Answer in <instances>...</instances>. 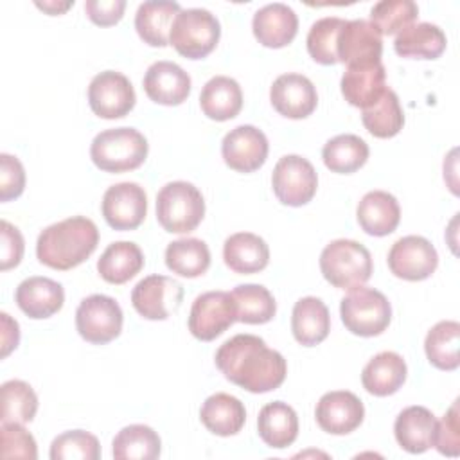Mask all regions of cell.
I'll return each mask as SVG.
<instances>
[{
    "label": "cell",
    "instance_id": "1",
    "mask_svg": "<svg viewBox=\"0 0 460 460\" xmlns=\"http://www.w3.org/2000/svg\"><path fill=\"white\" fill-rule=\"evenodd\" d=\"M214 361L230 383L252 394L279 388L288 374L284 356L255 334H235L226 340L217 349Z\"/></svg>",
    "mask_w": 460,
    "mask_h": 460
},
{
    "label": "cell",
    "instance_id": "2",
    "mask_svg": "<svg viewBox=\"0 0 460 460\" xmlns=\"http://www.w3.org/2000/svg\"><path fill=\"white\" fill-rule=\"evenodd\" d=\"M99 230L84 216H72L41 230L36 241V257L41 264L66 271L84 262L97 248Z\"/></svg>",
    "mask_w": 460,
    "mask_h": 460
},
{
    "label": "cell",
    "instance_id": "3",
    "mask_svg": "<svg viewBox=\"0 0 460 460\" xmlns=\"http://www.w3.org/2000/svg\"><path fill=\"white\" fill-rule=\"evenodd\" d=\"M147 140L135 128H111L95 135L90 158L104 172H126L140 167L147 158Z\"/></svg>",
    "mask_w": 460,
    "mask_h": 460
},
{
    "label": "cell",
    "instance_id": "4",
    "mask_svg": "<svg viewBox=\"0 0 460 460\" xmlns=\"http://www.w3.org/2000/svg\"><path fill=\"white\" fill-rule=\"evenodd\" d=\"M320 270L323 279L340 289L363 286L372 277V255L358 241H331L320 253Z\"/></svg>",
    "mask_w": 460,
    "mask_h": 460
},
{
    "label": "cell",
    "instance_id": "5",
    "mask_svg": "<svg viewBox=\"0 0 460 460\" xmlns=\"http://www.w3.org/2000/svg\"><path fill=\"white\" fill-rule=\"evenodd\" d=\"M205 216V199L198 187L178 180L165 183L156 194V219L165 232L189 234Z\"/></svg>",
    "mask_w": 460,
    "mask_h": 460
},
{
    "label": "cell",
    "instance_id": "6",
    "mask_svg": "<svg viewBox=\"0 0 460 460\" xmlns=\"http://www.w3.org/2000/svg\"><path fill=\"white\" fill-rule=\"evenodd\" d=\"M340 316L347 331L356 336L372 338L379 336L390 325L392 305L381 291L358 286L341 298Z\"/></svg>",
    "mask_w": 460,
    "mask_h": 460
},
{
    "label": "cell",
    "instance_id": "7",
    "mask_svg": "<svg viewBox=\"0 0 460 460\" xmlns=\"http://www.w3.org/2000/svg\"><path fill=\"white\" fill-rule=\"evenodd\" d=\"M221 36L217 18L201 7L181 9L171 27L169 43L178 54L189 59H201L208 56Z\"/></svg>",
    "mask_w": 460,
    "mask_h": 460
},
{
    "label": "cell",
    "instance_id": "8",
    "mask_svg": "<svg viewBox=\"0 0 460 460\" xmlns=\"http://www.w3.org/2000/svg\"><path fill=\"white\" fill-rule=\"evenodd\" d=\"M122 309L108 295H90L83 298L75 311V329L83 340L93 345H104L115 340L122 331Z\"/></svg>",
    "mask_w": 460,
    "mask_h": 460
},
{
    "label": "cell",
    "instance_id": "9",
    "mask_svg": "<svg viewBox=\"0 0 460 460\" xmlns=\"http://www.w3.org/2000/svg\"><path fill=\"white\" fill-rule=\"evenodd\" d=\"M271 187L280 203L288 207H302L316 194L318 174L307 158L300 155H286L273 167Z\"/></svg>",
    "mask_w": 460,
    "mask_h": 460
},
{
    "label": "cell",
    "instance_id": "10",
    "mask_svg": "<svg viewBox=\"0 0 460 460\" xmlns=\"http://www.w3.org/2000/svg\"><path fill=\"white\" fill-rule=\"evenodd\" d=\"M237 322V307L230 293L207 291L194 298L189 314V331L201 341H212Z\"/></svg>",
    "mask_w": 460,
    "mask_h": 460
},
{
    "label": "cell",
    "instance_id": "11",
    "mask_svg": "<svg viewBox=\"0 0 460 460\" xmlns=\"http://www.w3.org/2000/svg\"><path fill=\"white\" fill-rule=\"evenodd\" d=\"M183 300V286L165 275H149L137 282L131 291L135 311L146 320H167Z\"/></svg>",
    "mask_w": 460,
    "mask_h": 460
},
{
    "label": "cell",
    "instance_id": "12",
    "mask_svg": "<svg viewBox=\"0 0 460 460\" xmlns=\"http://www.w3.org/2000/svg\"><path fill=\"white\" fill-rule=\"evenodd\" d=\"M137 95L131 81L115 70H104L90 81L88 104L101 119L126 117L135 106Z\"/></svg>",
    "mask_w": 460,
    "mask_h": 460
},
{
    "label": "cell",
    "instance_id": "13",
    "mask_svg": "<svg viewBox=\"0 0 460 460\" xmlns=\"http://www.w3.org/2000/svg\"><path fill=\"white\" fill-rule=\"evenodd\" d=\"M438 266L435 246L422 235H404L388 252L390 271L402 280L419 282L433 275Z\"/></svg>",
    "mask_w": 460,
    "mask_h": 460
},
{
    "label": "cell",
    "instance_id": "14",
    "mask_svg": "<svg viewBox=\"0 0 460 460\" xmlns=\"http://www.w3.org/2000/svg\"><path fill=\"white\" fill-rule=\"evenodd\" d=\"M102 217L113 230H135L147 214V196L135 181H120L106 189L101 203Z\"/></svg>",
    "mask_w": 460,
    "mask_h": 460
},
{
    "label": "cell",
    "instance_id": "15",
    "mask_svg": "<svg viewBox=\"0 0 460 460\" xmlns=\"http://www.w3.org/2000/svg\"><path fill=\"white\" fill-rule=\"evenodd\" d=\"M270 144L266 135L250 124L230 129L221 142L225 164L237 172H253L264 165Z\"/></svg>",
    "mask_w": 460,
    "mask_h": 460
},
{
    "label": "cell",
    "instance_id": "16",
    "mask_svg": "<svg viewBox=\"0 0 460 460\" xmlns=\"http://www.w3.org/2000/svg\"><path fill=\"white\" fill-rule=\"evenodd\" d=\"M314 417L323 431L331 435H347L363 422L365 406L356 394L349 390H332L320 397Z\"/></svg>",
    "mask_w": 460,
    "mask_h": 460
},
{
    "label": "cell",
    "instance_id": "17",
    "mask_svg": "<svg viewBox=\"0 0 460 460\" xmlns=\"http://www.w3.org/2000/svg\"><path fill=\"white\" fill-rule=\"evenodd\" d=\"M383 40L370 20H347L336 41L338 63L361 65L381 61Z\"/></svg>",
    "mask_w": 460,
    "mask_h": 460
},
{
    "label": "cell",
    "instance_id": "18",
    "mask_svg": "<svg viewBox=\"0 0 460 460\" xmlns=\"http://www.w3.org/2000/svg\"><path fill=\"white\" fill-rule=\"evenodd\" d=\"M273 108L288 119H305L318 104V93L313 81L302 74H282L270 88Z\"/></svg>",
    "mask_w": 460,
    "mask_h": 460
},
{
    "label": "cell",
    "instance_id": "19",
    "mask_svg": "<svg viewBox=\"0 0 460 460\" xmlns=\"http://www.w3.org/2000/svg\"><path fill=\"white\" fill-rule=\"evenodd\" d=\"M147 97L164 106H178L190 93V75L172 61H155L144 75Z\"/></svg>",
    "mask_w": 460,
    "mask_h": 460
},
{
    "label": "cell",
    "instance_id": "20",
    "mask_svg": "<svg viewBox=\"0 0 460 460\" xmlns=\"http://www.w3.org/2000/svg\"><path fill=\"white\" fill-rule=\"evenodd\" d=\"M385 81H386L385 65L381 61H376V63L349 65L341 75L340 86L349 104L365 110L372 106L388 88Z\"/></svg>",
    "mask_w": 460,
    "mask_h": 460
},
{
    "label": "cell",
    "instance_id": "21",
    "mask_svg": "<svg viewBox=\"0 0 460 460\" xmlns=\"http://www.w3.org/2000/svg\"><path fill=\"white\" fill-rule=\"evenodd\" d=\"M252 29L261 45L268 49H280L295 40L298 31V18L289 5L273 2L255 11Z\"/></svg>",
    "mask_w": 460,
    "mask_h": 460
},
{
    "label": "cell",
    "instance_id": "22",
    "mask_svg": "<svg viewBox=\"0 0 460 460\" xmlns=\"http://www.w3.org/2000/svg\"><path fill=\"white\" fill-rule=\"evenodd\" d=\"M14 300L29 318L43 320L50 318L63 307L65 289L59 282L36 275L18 284Z\"/></svg>",
    "mask_w": 460,
    "mask_h": 460
},
{
    "label": "cell",
    "instance_id": "23",
    "mask_svg": "<svg viewBox=\"0 0 460 460\" xmlns=\"http://www.w3.org/2000/svg\"><path fill=\"white\" fill-rule=\"evenodd\" d=\"M356 217L363 232L374 237H383L397 228L401 221V207L394 194L386 190H370L358 203Z\"/></svg>",
    "mask_w": 460,
    "mask_h": 460
},
{
    "label": "cell",
    "instance_id": "24",
    "mask_svg": "<svg viewBox=\"0 0 460 460\" xmlns=\"http://www.w3.org/2000/svg\"><path fill=\"white\" fill-rule=\"evenodd\" d=\"M437 419L431 410L424 406H408L404 408L394 424V433L397 444L411 453L420 455L433 446Z\"/></svg>",
    "mask_w": 460,
    "mask_h": 460
},
{
    "label": "cell",
    "instance_id": "25",
    "mask_svg": "<svg viewBox=\"0 0 460 460\" xmlns=\"http://www.w3.org/2000/svg\"><path fill=\"white\" fill-rule=\"evenodd\" d=\"M406 361L394 350H383L376 354L361 372L363 388L376 395L386 397L395 394L406 381Z\"/></svg>",
    "mask_w": 460,
    "mask_h": 460
},
{
    "label": "cell",
    "instance_id": "26",
    "mask_svg": "<svg viewBox=\"0 0 460 460\" xmlns=\"http://www.w3.org/2000/svg\"><path fill=\"white\" fill-rule=\"evenodd\" d=\"M225 264L241 275L259 273L270 262V248L262 237L252 232H237L223 244Z\"/></svg>",
    "mask_w": 460,
    "mask_h": 460
},
{
    "label": "cell",
    "instance_id": "27",
    "mask_svg": "<svg viewBox=\"0 0 460 460\" xmlns=\"http://www.w3.org/2000/svg\"><path fill=\"white\" fill-rule=\"evenodd\" d=\"M291 331L295 340L304 347L322 343L331 331L327 305L316 296H304L296 300L291 313Z\"/></svg>",
    "mask_w": 460,
    "mask_h": 460
},
{
    "label": "cell",
    "instance_id": "28",
    "mask_svg": "<svg viewBox=\"0 0 460 460\" xmlns=\"http://www.w3.org/2000/svg\"><path fill=\"white\" fill-rule=\"evenodd\" d=\"M257 431L266 446L284 449L298 437V415L288 402H268L259 411Z\"/></svg>",
    "mask_w": 460,
    "mask_h": 460
},
{
    "label": "cell",
    "instance_id": "29",
    "mask_svg": "<svg viewBox=\"0 0 460 460\" xmlns=\"http://www.w3.org/2000/svg\"><path fill=\"white\" fill-rule=\"evenodd\" d=\"M181 11L176 2H142L135 14V29L140 40L151 47H167L176 14Z\"/></svg>",
    "mask_w": 460,
    "mask_h": 460
},
{
    "label": "cell",
    "instance_id": "30",
    "mask_svg": "<svg viewBox=\"0 0 460 460\" xmlns=\"http://www.w3.org/2000/svg\"><path fill=\"white\" fill-rule=\"evenodd\" d=\"M199 419L203 426L219 437L237 435L246 420L244 404L225 392H217L205 399L199 410Z\"/></svg>",
    "mask_w": 460,
    "mask_h": 460
},
{
    "label": "cell",
    "instance_id": "31",
    "mask_svg": "<svg viewBox=\"0 0 460 460\" xmlns=\"http://www.w3.org/2000/svg\"><path fill=\"white\" fill-rule=\"evenodd\" d=\"M201 111L212 120H230L243 108V92L235 79L228 75H214L205 83L199 93Z\"/></svg>",
    "mask_w": 460,
    "mask_h": 460
},
{
    "label": "cell",
    "instance_id": "32",
    "mask_svg": "<svg viewBox=\"0 0 460 460\" xmlns=\"http://www.w3.org/2000/svg\"><path fill=\"white\" fill-rule=\"evenodd\" d=\"M444 31L429 22L411 23L402 29L394 41V49L402 58L437 59L446 50Z\"/></svg>",
    "mask_w": 460,
    "mask_h": 460
},
{
    "label": "cell",
    "instance_id": "33",
    "mask_svg": "<svg viewBox=\"0 0 460 460\" xmlns=\"http://www.w3.org/2000/svg\"><path fill=\"white\" fill-rule=\"evenodd\" d=\"M144 268V253L131 241H115L108 244L97 261V271L110 284H124Z\"/></svg>",
    "mask_w": 460,
    "mask_h": 460
},
{
    "label": "cell",
    "instance_id": "34",
    "mask_svg": "<svg viewBox=\"0 0 460 460\" xmlns=\"http://www.w3.org/2000/svg\"><path fill=\"white\" fill-rule=\"evenodd\" d=\"M460 323L455 320H442L435 323L424 340L428 361L438 370H456L460 365Z\"/></svg>",
    "mask_w": 460,
    "mask_h": 460
},
{
    "label": "cell",
    "instance_id": "35",
    "mask_svg": "<svg viewBox=\"0 0 460 460\" xmlns=\"http://www.w3.org/2000/svg\"><path fill=\"white\" fill-rule=\"evenodd\" d=\"M368 144L352 133L336 135L322 149L323 164L338 174H350L361 169L368 160Z\"/></svg>",
    "mask_w": 460,
    "mask_h": 460
},
{
    "label": "cell",
    "instance_id": "36",
    "mask_svg": "<svg viewBox=\"0 0 460 460\" xmlns=\"http://www.w3.org/2000/svg\"><path fill=\"white\" fill-rule=\"evenodd\" d=\"M167 268L187 279L201 277L210 266V250L205 241L196 237L176 239L165 248Z\"/></svg>",
    "mask_w": 460,
    "mask_h": 460
},
{
    "label": "cell",
    "instance_id": "37",
    "mask_svg": "<svg viewBox=\"0 0 460 460\" xmlns=\"http://www.w3.org/2000/svg\"><path fill=\"white\" fill-rule=\"evenodd\" d=\"M111 446L113 458L117 460H155L162 451L158 433L146 424H129L122 428L115 435Z\"/></svg>",
    "mask_w": 460,
    "mask_h": 460
},
{
    "label": "cell",
    "instance_id": "38",
    "mask_svg": "<svg viewBox=\"0 0 460 460\" xmlns=\"http://www.w3.org/2000/svg\"><path fill=\"white\" fill-rule=\"evenodd\" d=\"M361 120L367 131L377 138L395 137L404 126V113L397 93L386 88L372 106L361 110Z\"/></svg>",
    "mask_w": 460,
    "mask_h": 460
},
{
    "label": "cell",
    "instance_id": "39",
    "mask_svg": "<svg viewBox=\"0 0 460 460\" xmlns=\"http://www.w3.org/2000/svg\"><path fill=\"white\" fill-rule=\"evenodd\" d=\"M230 295L237 307V322L261 325L268 323L277 313L273 295L261 284H241L234 288Z\"/></svg>",
    "mask_w": 460,
    "mask_h": 460
},
{
    "label": "cell",
    "instance_id": "40",
    "mask_svg": "<svg viewBox=\"0 0 460 460\" xmlns=\"http://www.w3.org/2000/svg\"><path fill=\"white\" fill-rule=\"evenodd\" d=\"M2 422H31L38 411V395L32 386L22 379L5 381L0 386Z\"/></svg>",
    "mask_w": 460,
    "mask_h": 460
},
{
    "label": "cell",
    "instance_id": "41",
    "mask_svg": "<svg viewBox=\"0 0 460 460\" xmlns=\"http://www.w3.org/2000/svg\"><path fill=\"white\" fill-rule=\"evenodd\" d=\"M419 7L411 0H381L370 9V23L381 36L399 34L408 25L415 23Z\"/></svg>",
    "mask_w": 460,
    "mask_h": 460
},
{
    "label": "cell",
    "instance_id": "42",
    "mask_svg": "<svg viewBox=\"0 0 460 460\" xmlns=\"http://www.w3.org/2000/svg\"><path fill=\"white\" fill-rule=\"evenodd\" d=\"M347 20L338 16H325L316 20L307 32V52L320 65H336V41Z\"/></svg>",
    "mask_w": 460,
    "mask_h": 460
},
{
    "label": "cell",
    "instance_id": "43",
    "mask_svg": "<svg viewBox=\"0 0 460 460\" xmlns=\"http://www.w3.org/2000/svg\"><path fill=\"white\" fill-rule=\"evenodd\" d=\"M52 460H99L101 444L95 435L84 429H72L58 435L50 444Z\"/></svg>",
    "mask_w": 460,
    "mask_h": 460
},
{
    "label": "cell",
    "instance_id": "44",
    "mask_svg": "<svg viewBox=\"0 0 460 460\" xmlns=\"http://www.w3.org/2000/svg\"><path fill=\"white\" fill-rule=\"evenodd\" d=\"M2 458H38V447L34 437L20 422H2L0 426Z\"/></svg>",
    "mask_w": 460,
    "mask_h": 460
},
{
    "label": "cell",
    "instance_id": "45",
    "mask_svg": "<svg viewBox=\"0 0 460 460\" xmlns=\"http://www.w3.org/2000/svg\"><path fill=\"white\" fill-rule=\"evenodd\" d=\"M433 447L440 455L458 456L460 455V413H458V399L453 401L449 410L444 413L440 420H437Z\"/></svg>",
    "mask_w": 460,
    "mask_h": 460
},
{
    "label": "cell",
    "instance_id": "46",
    "mask_svg": "<svg viewBox=\"0 0 460 460\" xmlns=\"http://www.w3.org/2000/svg\"><path fill=\"white\" fill-rule=\"evenodd\" d=\"M25 189V169L22 162L7 153L0 155V201L22 196Z\"/></svg>",
    "mask_w": 460,
    "mask_h": 460
},
{
    "label": "cell",
    "instance_id": "47",
    "mask_svg": "<svg viewBox=\"0 0 460 460\" xmlns=\"http://www.w3.org/2000/svg\"><path fill=\"white\" fill-rule=\"evenodd\" d=\"M0 270L7 271L11 268H16L23 257L25 243L22 232L11 225L9 221L0 223Z\"/></svg>",
    "mask_w": 460,
    "mask_h": 460
},
{
    "label": "cell",
    "instance_id": "48",
    "mask_svg": "<svg viewBox=\"0 0 460 460\" xmlns=\"http://www.w3.org/2000/svg\"><path fill=\"white\" fill-rule=\"evenodd\" d=\"M126 9L124 0H86L84 13L86 16L101 27L115 25L122 20Z\"/></svg>",
    "mask_w": 460,
    "mask_h": 460
},
{
    "label": "cell",
    "instance_id": "49",
    "mask_svg": "<svg viewBox=\"0 0 460 460\" xmlns=\"http://www.w3.org/2000/svg\"><path fill=\"white\" fill-rule=\"evenodd\" d=\"M2 322V358H7L20 343V325L7 313H0Z\"/></svg>",
    "mask_w": 460,
    "mask_h": 460
},
{
    "label": "cell",
    "instance_id": "50",
    "mask_svg": "<svg viewBox=\"0 0 460 460\" xmlns=\"http://www.w3.org/2000/svg\"><path fill=\"white\" fill-rule=\"evenodd\" d=\"M36 5L40 7V9H43V11H47L49 14H61V13H65L70 5H74V2H65V4H56V2H36Z\"/></svg>",
    "mask_w": 460,
    "mask_h": 460
}]
</instances>
